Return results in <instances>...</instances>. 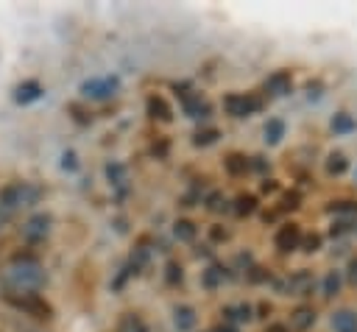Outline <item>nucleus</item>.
<instances>
[{"instance_id":"1","label":"nucleus","mask_w":357,"mask_h":332,"mask_svg":"<svg viewBox=\"0 0 357 332\" xmlns=\"http://www.w3.org/2000/svg\"><path fill=\"white\" fill-rule=\"evenodd\" d=\"M0 279H3V287L8 290L6 296H28V293H36L45 285V268L36 257L17 254L6 262Z\"/></svg>"},{"instance_id":"2","label":"nucleus","mask_w":357,"mask_h":332,"mask_svg":"<svg viewBox=\"0 0 357 332\" xmlns=\"http://www.w3.org/2000/svg\"><path fill=\"white\" fill-rule=\"evenodd\" d=\"M42 198V190L28 181H11L0 190V218H11Z\"/></svg>"},{"instance_id":"3","label":"nucleus","mask_w":357,"mask_h":332,"mask_svg":"<svg viewBox=\"0 0 357 332\" xmlns=\"http://www.w3.org/2000/svg\"><path fill=\"white\" fill-rule=\"evenodd\" d=\"M117 89H120V78L117 75H95V78H86L81 84V95L92 98V100H106Z\"/></svg>"},{"instance_id":"4","label":"nucleus","mask_w":357,"mask_h":332,"mask_svg":"<svg viewBox=\"0 0 357 332\" xmlns=\"http://www.w3.org/2000/svg\"><path fill=\"white\" fill-rule=\"evenodd\" d=\"M223 109L231 114V117H251L262 109V100L257 95H243V92H231L223 98Z\"/></svg>"},{"instance_id":"5","label":"nucleus","mask_w":357,"mask_h":332,"mask_svg":"<svg viewBox=\"0 0 357 332\" xmlns=\"http://www.w3.org/2000/svg\"><path fill=\"white\" fill-rule=\"evenodd\" d=\"M6 299H8V304H14L17 310H25L33 318H50V304L45 299H39L36 293H28V296H6Z\"/></svg>"},{"instance_id":"6","label":"nucleus","mask_w":357,"mask_h":332,"mask_svg":"<svg viewBox=\"0 0 357 332\" xmlns=\"http://www.w3.org/2000/svg\"><path fill=\"white\" fill-rule=\"evenodd\" d=\"M47 234H50V215H45V212L28 218L25 226H22V237H25L28 243H42Z\"/></svg>"},{"instance_id":"7","label":"nucleus","mask_w":357,"mask_h":332,"mask_svg":"<svg viewBox=\"0 0 357 332\" xmlns=\"http://www.w3.org/2000/svg\"><path fill=\"white\" fill-rule=\"evenodd\" d=\"M301 246V229L296 223H287L276 232V248L279 251H296Z\"/></svg>"},{"instance_id":"8","label":"nucleus","mask_w":357,"mask_h":332,"mask_svg":"<svg viewBox=\"0 0 357 332\" xmlns=\"http://www.w3.org/2000/svg\"><path fill=\"white\" fill-rule=\"evenodd\" d=\"M290 86H293V78H290V73H287V70H276V73H273V75H268V81H265V92H271L273 98L287 95V92H290Z\"/></svg>"},{"instance_id":"9","label":"nucleus","mask_w":357,"mask_h":332,"mask_svg":"<svg viewBox=\"0 0 357 332\" xmlns=\"http://www.w3.org/2000/svg\"><path fill=\"white\" fill-rule=\"evenodd\" d=\"M181 103H184V112H187L190 117H209V103L201 100V95L181 92Z\"/></svg>"},{"instance_id":"10","label":"nucleus","mask_w":357,"mask_h":332,"mask_svg":"<svg viewBox=\"0 0 357 332\" xmlns=\"http://www.w3.org/2000/svg\"><path fill=\"white\" fill-rule=\"evenodd\" d=\"M42 98V86L36 84V81H22L17 89H14V100L17 103H33V100H39Z\"/></svg>"},{"instance_id":"11","label":"nucleus","mask_w":357,"mask_h":332,"mask_svg":"<svg viewBox=\"0 0 357 332\" xmlns=\"http://www.w3.org/2000/svg\"><path fill=\"white\" fill-rule=\"evenodd\" d=\"M310 290H312V276L307 271H298L296 276H290V282H287L290 296H310Z\"/></svg>"},{"instance_id":"12","label":"nucleus","mask_w":357,"mask_h":332,"mask_svg":"<svg viewBox=\"0 0 357 332\" xmlns=\"http://www.w3.org/2000/svg\"><path fill=\"white\" fill-rule=\"evenodd\" d=\"M332 326L335 332H357V312L351 310H337L332 315Z\"/></svg>"},{"instance_id":"13","label":"nucleus","mask_w":357,"mask_h":332,"mask_svg":"<svg viewBox=\"0 0 357 332\" xmlns=\"http://www.w3.org/2000/svg\"><path fill=\"white\" fill-rule=\"evenodd\" d=\"M148 114L156 117V120H162V123H167V120L173 117L170 106H167L165 98H159V95H151V98H148Z\"/></svg>"},{"instance_id":"14","label":"nucleus","mask_w":357,"mask_h":332,"mask_svg":"<svg viewBox=\"0 0 357 332\" xmlns=\"http://www.w3.org/2000/svg\"><path fill=\"white\" fill-rule=\"evenodd\" d=\"M173 321H176L178 332H190V329L195 326V310H192V307H187V304H181V307H176Z\"/></svg>"},{"instance_id":"15","label":"nucleus","mask_w":357,"mask_h":332,"mask_svg":"<svg viewBox=\"0 0 357 332\" xmlns=\"http://www.w3.org/2000/svg\"><path fill=\"white\" fill-rule=\"evenodd\" d=\"M290 324H293L296 329H310V326L315 324V310H312V307H298V310L290 315Z\"/></svg>"},{"instance_id":"16","label":"nucleus","mask_w":357,"mask_h":332,"mask_svg":"<svg viewBox=\"0 0 357 332\" xmlns=\"http://www.w3.org/2000/svg\"><path fill=\"white\" fill-rule=\"evenodd\" d=\"M282 137H284V123H282L279 117L268 120V123H265V142H268V145H279Z\"/></svg>"},{"instance_id":"17","label":"nucleus","mask_w":357,"mask_h":332,"mask_svg":"<svg viewBox=\"0 0 357 332\" xmlns=\"http://www.w3.org/2000/svg\"><path fill=\"white\" fill-rule=\"evenodd\" d=\"M354 128H357V123H354V117H351V114L337 112V114L332 117V131H335V134H351Z\"/></svg>"},{"instance_id":"18","label":"nucleus","mask_w":357,"mask_h":332,"mask_svg":"<svg viewBox=\"0 0 357 332\" xmlns=\"http://www.w3.org/2000/svg\"><path fill=\"white\" fill-rule=\"evenodd\" d=\"M226 170L231 176H243L248 170V159L243 153H231V156H226Z\"/></svg>"},{"instance_id":"19","label":"nucleus","mask_w":357,"mask_h":332,"mask_svg":"<svg viewBox=\"0 0 357 332\" xmlns=\"http://www.w3.org/2000/svg\"><path fill=\"white\" fill-rule=\"evenodd\" d=\"M346 156L340 153V151H335V153H329L326 156V173H332V176H340L343 170H346Z\"/></svg>"},{"instance_id":"20","label":"nucleus","mask_w":357,"mask_h":332,"mask_svg":"<svg viewBox=\"0 0 357 332\" xmlns=\"http://www.w3.org/2000/svg\"><path fill=\"white\" fill-rule=\"evenodd\" d=\"M106 176H109V181L117 184V187L126 184V167H123L120 162H109V165H106Z\"/></svg>"},{"instance_id":"21","label":"nucleus","mask_w":357,"mask_h":332,"mask_svg":"<svg viewBox=\"0 0 357 332\" xmlns=\"http://www.w3.org/2000/svg\"><path fill=\"white\" fill-rule=\"evenodd\" d=\"M173 234H176L178 240L190 243V240L195 237V226H192L190 220H176V226H173Z\"/></svg>"},{"instance_id":"22","label":"nucleus","mask_w":357,"mask_h":332,"mask_svg":"<svg viewBox=\"0 0 357 332\" xmlns=\"http://www.w3.org/2000/svg\"><path fill=\"white\" fill-rule=\"evenodd\" d=\"M234 204H237V206H234L237 215H251V212L257 209V198H254V195H240Z\"/></svg>"},{"instance_id":"23","label":"nucleus","mask_w":357,"mask_h":332,"mask_svg":"<svg viewBox=\"0 0 357 332\" xmlns=\"http://www.w3.org/2000/svg\"><path fill=\"white\" fill-rule=\"evenodd\" d=\"M120 332H148V326L142 324V318H137V315H126L123 324H120Z\"/></svg>"},{"instance_id":"24","label":"nucleus","mask_w":357,"mask_h":332,"mask_svg":"<svg viewBox=\"0 0 357 332\" xmlns=\"http://www.w3.org/2000/svg\"><path fill=\"white\" fill-rule=\"evenodd\" d=\"M218 137H220V134H218V128H204V131H198V134L192 137V142H195L198 148H204V145H212Z\"/></svg>"},{"instance_id":"25","label":"nucleus","mask_w":357,"mask_h":332,"mask_svg":"<svg viewBox=\"0 0 357 332\" xmlns=\"http://www.w3.org/2000/svg\"><path fill=\"white\" fill-rule=\"evenodd\" d=\"M337 290H340V276L335 271H329L326 279H324V296H335Z\"/></svg>"},{"instance_id":"26","label":"nucleus","mask_w":357,"mask_h":332,"mask_svg":"<svg viewBox=\"0 0 357 332\" xmlns=\"http://www.w3.org/2000/svg\"><path fill=\"white\" fill-rule=\"evenodd\" d=\"M226 315L234 318V321H248V318H251V307H248V304H237V307H229Z\"/></svg>"},{"instance_id":"27","label":"nucleus","mask_w":357,"mask_h":332,"mask_svg":"<svg viewBox=\"0 0 357 332\" xmlns=\"http://www.w3.org/2000/svg\"><path fill=\"white\" fill-rule=\"evenodd\" d=\"M329 212H335V215H354L357 212V204L354 201H335L329 206Z\"/></svg>"},{"instance_id":"28","label":"nucleus","mask_w":357,"mask_h":332,"mask_svg":"<svg viewBox=\"0 0 357 332\" xmlns=\"http://www.w3.org/2000/svg\"><path fill=\"white\" fill-rule=\"evenodd\" d=\"M165 271H167V273H165L167 285H178V282H181V265H178V262H167Z\"/></svg>"},{"instance_id":"29","label":"nucleus","mask_w":357,"mask_h":332,"mask_svg":"<svg viewBox=\"0 0 357 332\" xmlns=\"http://www.w3.org/2000/svg\"><path fill=\"white\" fill-rule=\"evenodd\" d=\"M204 282H206L209 287H215L218 282H223V268H218V265H212V268L206 271V276H204Z\"/></svg>"},{"instance_id":"30","label":"nucleus","mask_w":357,"mask_h":332,"mask_svg":"<svg viewBox=\"0 0 357 332\" xmlns=\"http://www.w3.org/2000/svg\"><path fill=\"white\" fill-rule=\"evenodd\" d=\"M301 246H304V251H307V254L318 251V248H321V234H307V237L301 240Z\"/></svg>"},{"instance_id":"31","label":"nucleus","mask_w":357,"mask_h":332,"mask_svg":"<svg viewBox=\"0 0 357 332\" xmlns=\"http://www.w3.org/2000/svg\"><path fill=\"white\" fill-rule=\"evenodd\" d=\"M61 159H64V162H61V167H64V170H75V165H78V162H75V153H73V151H67Z\"/></svg>"},{"instance_id":"32","label":"nucleus","mask_w":357,"mask_h":332,"mask_svg":"<svg viewBox=\"0 0 357 332\" xmlns=\"http://www.w3.org/2000/svg\"><path fill=\"white\" fill-rule=\"evenodd\" d=\"M296 206H298V195H296V193L284 195V201H282V209H296Z\"/></svg>"},{"instance_id":"33","label":"nucleus","mask_w":357,"mask_h":332,"mask_svg":"<svg viewBox=\"0 0 357 332\" xmlns=\"http://www.w3.org/2000/svg\"><path fill=\"white\" fill-rule=\"evenodd\" d=\"M321 89H324V86H321L318 81H315V84H307V98H321Z\"/></svg>"},{"instance_id":"34","label":"nucleus","mask_w":357,"mask_h":332,"mask_svg":"<svg viewBox=\"0 0 357 332\" xmlns=\"http://www.w3.org/2000/svg\"><path fill=\"white\" fill-rule=\"evenodd\" d=\"M209 209H220V195L215 193V195H209V204H206Z\"/></svg>"},{"instance_id":"35","label":"nucleus","mask_w":357,"mask_h":332,"mask_svg":"<svg viewBox=\"0 0 357 332\" xmlns=\"http://www.w3.org/2000/svg\"><path fill=\"white\" fill-rule=\"evenodd\" d=\"M212 240H226V232L215 226V229H212Z\"/></svg>"},{"instance_id":"36","label":"nucleus","mask_w":357,"mask_h":332,"mask_svg":"<svg viewBox=\"0 0 357 332\" xmlns=\"http://www.w3.org/2000/svg\"><path fill=\"white\" fill-rule=\"evenodd\" d=\"M265 332H287V326H284V324H271Z\"/></svg>"},{"instance_id":"37","label":"nucleus","mask_w":357,"mask_h":332,"mask_svg":"<svg viewBox=\"0 0 357 332\" xmlns=\"http://www.w3.org/2000/svg\"><path fill=\"white\" fill-rule=\"evenodd\" d=\"M276 190V181H262V193H273Z\"/></svg>"},{"instance_id":"38","label":"nucleus","mask_w":357,"mask_h":332,"mask_svg":"<svg viewBox=\"0 0 357 332\" xmlns=\"http://www.w3.org/2000/svg\"><path fill=\"white\" fill-rule=\"evenodd\" d=\"M212 332H237L234 326H218V329H212Z\"/></svg>"},{"instance_id":"39","label":"nucleus","mask_w":357,"mask_h":332,"mask_svg":"<svg viewBox=\"0 0 357 332\" xmlns=\"http://www.w3.org/2000/svg\"><path fill=\"white\" fill-rule=\"evenodd\" d=\"M351 279H357V262L351 265Z\"/></svg>"}]
</instances>
